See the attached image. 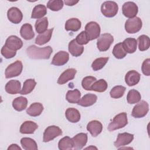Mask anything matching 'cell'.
<instances>
[{
	"instance_id": "6da1fadb",
	"label": "cell",
	"mask_w": 150,
	"mask_h": 150,
	"mask_svg": "<svg viewBox=\"0 0 150 150\" xmlns=\"http://www.w3.org/2000/svg\"><path fill=\"white\" fill-rule=\"evenodd\" d=\"M52 52L53 49L50 46L41 48L37 47L35 45H31L26 50V53L28 56L34 60L49 59Z\"/></svg>"
},
{
	"instance_id": "7a4b0ae2",
	"label": "cell",
	"mask_w": 150,
	"mask_h": 150,
	"mask_svg": "<svg viewBox=\"0 0 150 150\" xmlns=\"http://www.w3.org/2000/svg\"><path fill=\"white\" fill-rule=\"evenodd\" d=\"M128 124L127 114L126 112H121L116 115L112 121L108 126V129L110 131H113L124 127Z\"/></svg>"
},
{
	"instance_id": "3957f363",
	"label": "cell",
	"mask_w": 150,
	"mask_h": 150,
	"mask_svg": "<svg viewBox=\"0 0 150 150\" xmlns=\"http://www.w3.org/2000/svg\"><path fill=\"white\" fill-rule=\"evenodd\" d=\"M118 11V6L114 1H108L103 2L101 6V12L103 15L107 18L115 16Z\"/></svg>"
},
{
	"instance_id": "277c9868",
	"label": "cell",
	"mask_w": 150,
	"mask_h": 150,
	"mask_svg": "<svg viewBox=\"0 0 150 150\" xmlns=\"http://www.w3.org/2000/svg\"><path fill=\"white\" fill-rule=\"evenodd\" d=\"M142 26V22L139 17H134L127 19L125 23L126 32L130 34L139 32Z\"/></svg>"
},
{
	"instance_id": "5b68a950",
	"label": "cell",
	"mask_w": 150,
	"mask_h": 150,
	"mask_svg": "<svg viewBox=\"0 0 150 150\" xmlns=\"http://www.w3.org/2000/svg\"><path fill=\"white\" fill-rule=\"evenodd\" d=\"M23 69L22 63L21 60H16L10 64L5 69V76L6 79L18 76L22 73Z\"/></svg>"
},
{
	"instance_id": "8992f818",
	"label": "cell",
	"mask_w": 150,
	"mask_h": 150,
	"mask_svg": "<svg viewBox=\"0 0 150 150\" xmlns=\"http://www.w3.org/2000/svg\"><path fill=\"white\" fill-rule=\"evenodd\" d=\"M114 42V38L110 33H104L98 37L97 41V46L100 52H105Z\"/></svg>"
},
{
	"instance_id": "52a82bcc",
	"label": "cell",
	"mask_w": 150,
	"mask_h": 150,
	"mask_svg": "<svg viewBox=\"0 0 150 150\" xmlns=\"http://www.w3.org/2000/svg\"><path fill=\"white\" fill-rule=\"evenodd\" d=\"M85 32L90 40L97 39L100 35V26L96 22L91 21L88 22L85 26Z\"/></svg>"
},
{
	"instance_id": "ba28073f",
	"label": "cell",
	"mask_w": 150,
	"mask_h": 150,
	"mask_svg": "<svg viewBox=\"0 0 150 150\" xmlns=\"http://www.w3.org/2000/svg\"><path fill=\"white\" fill-rule=\"evenodd\" d=\"M149 111V105L148 103L142 100L134 107L132 111V116L134 118H139L145 117Z\"/></svg>"
},
{
	"instance_id": "9c48e42d",
	"label": "cell",
	"mask_w": 150,
	"mask_h": 150,
	"mask_svg": "<svg viewBox=\"0 0 150 150\" xmlns=\"http://www.w3.org/2000/svg\"><path fill=\"white\" fill-rule=\"evenodd\" d=\"M62 134V130L59 127L56 125L49 126L44 131L43 141L44 142H49Z\"/></svg>"
},
{
	"instance_id": "30bf717a",
	"label": "cell",
	"mask_w": 150,
	"mask_h": 150,
	"mask_svg": "<svg viewBox=\"0 0 150 150\" xmlns=\"http://www.w3.org/2000/svg\"><path fill=\"white\" fill-rule=\"evenodd\" d=\"M122 14L127 18H132L136 16L138 12V6L134 2H126L122 7Z\"/></svg>"
},
{
	"instance_id": "8fae6325",
	"label": "cell",
	"mask_w": 150,
	"mask_h": 150,
	"mask_svg": "<svg viewBox=\"0 0 150 150\" xmlns=\"http://www.w3.org/2000/svg\"><path fill=\"white\" fill-rule=\"evenodd\" d=\"M134 139V135L128 133L123 132L118 134L116 141L114 142V145L115 147L119 148L120 146H125L129 144Z\"/></svg>"
},
{
	"instance_id": "7c38bea8",
	"label": "cell",
	"mask_w": 150,
	"mask_h": 150,
	"mask_svg": "<svg viewBox=\"0 0 150 150\" xmlns=\"http://www.w3.org/2000/svg\"><path fill=\"white\" fill-rule=\"evenodd\" d=\"M7 16L11 22L18 24L22 21L23 14L19 8L16 7H12L8 9L7 12Z\"/></svg>"
},
{
	"instance_id": "4fadbf2b",
	"label": "cell",
	"mask_w": 150,
	"mask_h": 150,
	"mask_svg": "<svg viewBox=\"0 0 150 150\" xmlns=\"http://www.w3.org/2000/svg\"><path fill=\"white\" fill-rule=\"evenodd\" d=\"M69 59V54L67 52L59 51L53 56L51 64L56 66H63L67 63Z\"/></svg>"
},
{
	"instance_id": "5bb4252c",
	"label": "cell",
	"mask_w": 150,
	"mask_h": 150,
	"mask_svg": "<svg viewBox=\"0 0 150 150\" xmlns=\"http://www.w3.org/2000/svg\"><path fill=\"white\" fill-rule=\"evenodd\" d=\"M5 45L9 49L16 51L22 47L23 42L18 36L11 35L6 39Z\"/></svg>"
},
{
	"instance_id": "9a60e30c",
	"label": "cell",
	"mask_w": 150,
	"mask_h": 150,
	"mask_svg": "<svg viewBox=\"0 0 150 150\" xmlns=\"http://www.w3.org/2000/svg\"><path fill=\"white\" fill-rule=\"evenodd\" d=\"M77 73V70L75 69L70 68L64 70L58 78L57 83L59 84L62 85L67 83V81L73 80Z\"/></svg>"
},
{
	"instance_id": "2e32d148",
	"label": "cell",
	"mask_w": 150,
	"mask_h": 150,
	"mask_svg": "<svg viewBox=\"0 0 150 150\" xmlns=\"http://www.w3.org/2000/svg\"><path fill=\"white\" fill-rule=\"evenodd\" d=\"M87 135L86 133H79L72 138L74 146L73 149L78 150L82 149L87 142Z\"/></svg>"
},
{
	"instance_id": "e0dca14e",
	"label": "cell",
	"mask_w": 150,
	"mask_h": 150,
	"mask_svg": "<svg viewBox=\"0 0 150 150\" xmlns=\"http://www.w3.org/2000/svg\"><path fill=\"white\" fill-rule=\"evenodd\" d=\"M141 75L136 70H129L125 76V81L128 86H133L137 84L140 80Z\"/></svg>"
},
{
	"instance_id": "ac0fdd59",
	"label": "cell",
	"mask_w": 150,
	"mask_h": 150,
	"mask_svg": "<svg viewBox=\"0 0 150 150\" xmlns=\"http://www.w3.org/2000/svg\"><path fill=\"white\" fill-rule=\"evenodd\" d=\"M87 129L93 137H96L101 132L103 125L97 120H93L88 123L87 125Z\"/></svg>"
},
{
	"instance_id": "d6986e66",
	"label": "cell",
	"mask_w": 150,
	"mask_h": 150,
	"mask_svg": "<svg viewBox=\"0 0 150 150\" xmlns=\"http://www.w3.org/2000/svg\"><path fill=\"white\" fill-rule=\"evenodd\" d=\"M5 91L10 94H16L20 93L21 91V82L16 80H9L5 85Z\"/></svg>"
},
{
	"instance_id": "ffe728a7",
	"label": "cell",
	"mask_w": 150,
	"mask_h": 150,
	"mask_svg": "<svg viewBox=\"0 0 150 150\" xmlns=\"http://www.w3.org/2000/svg\"><path fill=\"white\" fill-rule=\"evenodd\" d=\"M69 51L70 54L74 57H79L82 54L84 51V47L77 43L75 39L71 40L68 46Z\"/></svg>"
},
{
	"instance_id": "44dd1931",
	"label": "cell",
	"mask_w": 150,
	"mask_h": 150,
	"mask_svg": "<svg viewBox=\"0 0 150 150\" xmlns=\"http://www.w3.org/2000/svg\"><path fill=\"white\" fill-rule=\"evenodd\" d=\"M38 125L36 123L32 121H26L22 124L20 127V132L23 134H33Z\"/></svg>"
},
{
	"instance_id": "7402d4cb",
	"label": "cell",
	"mask_w": 150,
	"mask_h": 150,
	"mask_svg": "<svg viewBox=\"0 0 150 150\" xmlns=\"http://www.w3.org/2000/svg\"><path fill=\"white\" fill-rule=\"evenodd\" d=\"M97 100V96L96 94L89 93L85 94L78 102V104L82 107H87L94 104Z\"/></svg>"
},
{
	"instance_id": "603a6c76",
	"label": "cell",
	"mask_w": 150,
	"mask_h": 150,
	"mask_svg": "<svg viewBox=\"0 0 150 150\" xmlns=\"http://www.w3.org/2000/svg\"><path fill=\"white\" fill-rule=\"evenodd\" d=\"M20 34L25 40H30L35 36L32 25L30 23H24L21 28Z\"/></svg>"
},
{
	"instance_id": "cb8c5ba5",
	"label": "cell",
	"mask_w": 150,
	"mask_h": 150,
	"mask_svg": "<svg viewBox=\"0 0 150 150\" xmlns=\"http://www.w3.org/2000/svg\"><path fill=\"white\" fill-rule=\"evenodd\" d=\"M65 116L68 121L72 123H76L80 120L79 111L74 108H68L65 111Z\"/></svg>"
},
{
	"instance_id": "d4e9b609",
	"label": "cell",
	"mask_w": 150,
	"mask_h": 150,
	"mask_svg": "<svg viewBox=\"0 0 150 150\" xmlns=\"http://www.w3.org/2000/svg\"><path fill=\"white\" fill-rule=\"evenodd\" d=\"M81 26V23L79 19L75 18H72L68 19L66 23L64 28L67 31H78Z\"/></svg>"
},
{
	"instance_id": "484cf974",
	"label": "cell",
	"mask_w": 150,
	"mask_h": 150,
	"mask_svg": "<svg viewBox=\"0 0 150 150\" xmlns=\"http://www.w3.org/2000/svg\"><path fill=\"white\" fill-rule=\"evenodd\" d=\"M122 43L124 49L128 53H134L137 48V40L134 38L125 39Z\"/></svg>"
},
{
	"instance_id": "4316f807",
	"label": "cell",
	"mask_w": 150,
	"mask_h": 150,
	"mask_svg": "<svg viewBox=\"0 0 150 150\" xmlns=\"http://www.w3.org/2000/svg\"><path fill=\"white\" fill-rule=\"evenodd\" d=\"M43 108V106L41 103H34L27 108L26 113L32 117H38L41 114Z\"/></svg>"
},
{
	"instance_id": "83f0119b",
	"label": "cell",
	"mask_w": 150,
	"mask_h": 150,
	"mask_svg": "<svg viewBox=\"0 0 150 150\" xmlns=\"http://www.w3.org/2000/svg\"><path fill=\"white\" fill-rule=\"evenodd\" d=\"M53 30V28H52L50 29H48L45 33L39 34L36 38L35 43L38 45L42 46L49 42L52 38Z\"/></svg>"
},
{
	"instance_id": "f1b7e54d",
	"label": "cell",
	"mask_w": 150,
	"mask_h": 150,
	"mask_svg": "<svg viewBox=\"0 0 150 150\" xmlns=\"http://www.w3.org/2000/svg\"><path fill=\"white\" fill-rule=\"evenodd\" d=\"M28 105V100L26 98L20 96L15 98L12 101L13 108L18 111H22L25 110Z\"/></svg>"
},
{
	"instance_id": "f546056e",
	"label": "cell",
	"mask_w": 150,
	"mask_h": 150,
	"mask_svg": "<svg viewBox=\"0 0 150 150\" xmlns=\"http://www.w3.org/2000/svg\"><path fill=\"white\" fill-rule=\"evenodd\" d=\"M47 13L46 7L44 5H36L32 10L31 18L33 19H41Z\"/></svg>"
},
{
	"instance_id": "4dcf8cb0",
	"label": "cell",
	"mask_w": 150,
	"mask_h": 150,
	"mask_svg": "<svg viewBox=\"0 0 150 150\" xmlns=\"http://www.w3.org/2000/svg\"><path fill=\"white\" fill-rule=\"evenodd\" d=\"M36 85V82L34 79H27L23 84V87L21 89L20 94L22 95H26L30 93L35 88Z\"/></svg>"
},
{
	"instance_id": "1f68e13d",
	"label": "cell",
	"mask_w": 150,
	"mask_h": 150,
	"mask_svg": "<svg viewBox=\"0 0 150 150\" xmlns=\"http://www.w3.org/2000/svg\"><path fill=\"white\" fill-rule=\"evenodd\" d=\"M74 144L72 138L68 136H66L62 138L58 143V148L60 150H70L72 149Z\"/></svg>"
},
{
	"instance_id": "d6a6232c",
	"label": "cell",
	"mask_w": 150,
	"mask_h": 150,
	"mask_svg": "<svg viewBox=\"0 0 150 150\" xmlns=\"http://www.w3.org/2000/svg\"><path fill=\"white\" fill-rule=\"evenodd\" d=\"M47 27H48V20L46 17H44L41 19H39L36 20L35 24V28L36 31L39 34L45 33L46 31H47Z\"/></svg>"
},
{
	"instance_id": "836d02e7",
	"label": "cell",
	"mask_w": 150,
	"mask_h": 150,
	"mask_svg": "<svg viewBox=\"0 0 150 150\" xmlns=\"http://www.w3.org/2000/svg\"><path fill=\"white\" fill-rule=\"evenodd\" d=\"M81 98V93L80 91L77 89H74L73 90H69L67 92L66 96V99L67 101L72 104L78 103Z\"/></svg>"
},
{
	"instance_id": "e575fe53",
	"label": "cell",
	"mask_w": 150,
	"mask_h": 150,
	"mask_svg": "<svg viewBox=\"0 0 150 150\" xmlns=\"http://www.w3.org/2000/svg\"><path fill=\"white\" fill-rule=\"evenodd\" d=\"M21 144L23 149L25 150H37L38 145L35 141L30 138L24 137L21 139Z\"/></svg>"
},
{
	"instance_id": "d590c367",
	"label": "cell",
	"mask_w": 150,
	"mask_h": 150,
	"mask_svg": "<svg viewBox=\"0 0 150 150\" xmlns=\"http://www.w3.org/2000/svg\"><path fill=\"white\" fill-rule=\"evenodd\" d=\"M112 53L114 56L118 59H122L124 58L127 53L124 48L122 42L118 43L114 46Z\"/></svg>"
},
{
	"instance_id": "8d00e7d4",
	"label": "cell",
	"mask_w": 150,
	"mask_h": 150,
	"mask_svg": "<svg viewBox=\"0 0 150 150\" xmlns=\"http://www.w3.org/2000/svg\"><path fill=\"white\" fill-rule=\"evenodd\" d=\"M141 98V96L139 92L136 90H130L127 96V100L128 103L130 104H135L138 103Z\"/></svg>"
},
{
	"instance_id": "74e56055",
	"label": "cell",
	"mask_w": 150,
	"mask_h": 150,
	"mask_svg": "<svg viewBox=\"0 0 150 150\" xmlns=\"http://www.w3.org/2000/svg\"><path fill=\"white\" fill-rule=\"evenodd\" d=\"M138 49L140 51H145L149 49L150 46L149 38L145 35L139 36L138 38Z\"/></svg>"
},
{
	"instance_id": "f35d334b",
	"label": "cell",
	"mask_w": 150,
	"mask_h": 150,
	"mask_svg": "<svg viewBox=\"0 0 150 150\" xmlns=\"http://www.w3.org/2000/svg\"><path fill=\"white\" fill-rule=\"evenodd\" d=\"M108 87L107 81L104 79H100L96 81L91 87V90L97 92H104Z\"/></svg>"
},
{
	"instance_id": "ab89813d",
	"label": "cell",
	"mask_w": 150,
	"mask_h": 150,
	"mask_svg": "<svg viewBox=\"0 0 150 150\" xmlns=\"http://www.w3.org/2000/svg\"><path fill=\"white\" fill-rule=\"evenodd\" d=\"M109 59L108 57H99L95 59L91 64V67L94 71H98L103 69L107 63Z\"/></svg>"
},
{
	"instance_id": "60d3db41",
	"label": "cell",
	"mask_w": 150,
	"mask_h": 150,
	"mask_svg": "<svg viewBox=\"0 0 150 150\" xmlns=\"http://www.w3.org/2000/svg\"><path fill=\"white\" fill-rule=\"evenodd\" d=\"M126 88L122 86H114L110 91V94L112 98H119L123 96Z\"/></svg>"
},
{
	"instance_id": "b9f144b4",
	"label": "cell",
	"mask_w": 150,
	"mask_h": 150,
	"mask_svg": "<svg viewBox=\"0 0 150 150\" xmlns=\"http://www.w3.org/2000/svg\"><path fill=\"white\" fill-rule=\"evenodd\" d=\"M63 5V1L62 0H50L47 3V8L53 11H60Z\"/></svg>"
},
{
	"instance_id": "7bdbcfd3",
	"label": "cell",
	"mask_w": 150,
	"mask_h": 150,
	"mask_svg": "<svg viewBox=\"0 0 150 150\" xmlns=\"http://www.w3.org/2000/svg\"><path fill=\"white\" fill-rule=\"evenodd\" d=\"M97 81L96 77L93 76H86L82 80L81 85L84 89L86 90H91V87L94 83Z\"/></svg>"
},
{
	"instance_id": "ee69618b",
	"label": "cell",
	"mask_w": 150,
	"mask_h": 150,
	"mask_svg": "<svg viewBox=\"0 0 150 150\" xmlns=\"http://www.w3.org/2000/svg\"><path fill=\"white\" fill-rule=\"evenodd\" d=\"M75 40L77 42V43L80 45H86L90 41L85 31H82L81 33H80L76 36Z\"/></svg>"
},
{
	"instance_id": "f6af8a7d",
	"label": "cell",
	"mask_w": 150,
	"mask_h": 150,
	"mask_svg": "<svg viewBox=\"0 0 150 150\" xmlns=\"http://www.w3.org/2000/svg\"><path fill=\"white\" fill-rule=\"evenodd\" d=\"M1 54L5 58L11 59L13 57L16 55V51L9 49L4 45L1 49Z\"/></svg>"
},
{
	"instance_id": "bcb514c9",
	"label": "cell",
	"mask_w": 150,
	"mask_h": 150,
	"mask_svg": "<svg viewBox=\"0 0 150 150\" xmlns=\"http://www.w3.org/2000/svg\"><path fill=\"white\" fill-rule=\"evenodd\" d=\"M141 70L143 74L146 76H150V59L149 58L145 59L142 64Z\"/></svg>"
},
{
	"instance_id": "7dc6e473",
	"label": "cell",
	"mask_w": 150,
	"mask_h": 150,
	"mask_svg": "<svg viewBox=\"0 0 150 150\" xmlns=\"http://www.w3.org/2000/svg\"><path fill=\"white\" fill-rule=\"evenodd\" d=\"M79 2V1H73V0H66L64 3L67 6H73Z\"/></svg>"
},
{
	"instance_id": "c3c4849f",
	"label": "cell",
	"mask_w": 150,
	"mask_h": 150,
	"mask_svg": "<svg viewBox=\"0 0 150 150\" xmlns=\"http://www.w3.org/2000/svg\"><path fill=\"white\" fill-rule=\"evenodd\" d=\"M9 149H12V150H21V148L17 145L15 144H11L8 148V150Z\"/></svg>"
},
{
	"instance_id": "681fc988",
	"label": "cell",
	"mask_w": 150,
	"mask_h": 150,
	"mask_svg": "<svg viewBox=\"0 0 150 150\" xmlns=\"http://www.w3.org/2000/svg\"><path fill=\"white\" fill-rule=\"evenodd\" d=\"M90 148H93V149H97V148H96V147H94V146H90V147H87V148H86V149H90Z\"/></svg>"
}]
</instances>
